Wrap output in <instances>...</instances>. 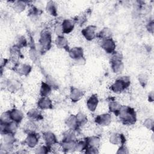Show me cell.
<instances>
[{
  "mask_svg": "<svg viewBox=\"0 0 154 154\" xmlns=\"http://www.w3.org/2000/svg\"><path fill=\"white\" fill-rule=\"evenodd\" d=\"M61 26L63 32L68 34L73 29L75 26V22L70 19H65L63 20Z\"/></svg>",
  "mask_w": 154,
  "mask_h": 154,
  "instance_id": "cell-11",
  "label": "cell"
},
{
  "mask_svg": "<svg viewBox=\"0 0 154 154\" xmlns=\"http://www.w3.org/2000/svg\"><path fill=\"white\" fill-rule=\"evenodd\" d=\"M36 129V125L32 120L28 121L24 126V131L28 134L34 133Z\"/></svg>",
  "mask_w": 154,
  "mask_h": 154,
  "instance_id": "cell-27",
  "label": "cell"
},
{
  "mask_svg": "<svg viewBox=\"0 0 154 154\" xmlns=\"http://www.w3.org/2000/svg\"><path fill=\"white\" fill-rule=\"evenodd\" d=\"M129 153L128 149L123 144H122V146L117 152V153Z\"/></svg>",
  "mask_w": 154,
  "mask_h": 154,
  "instance_id": "cell-40",
  "label": "cell"
},
{
  "mask_svg": "<svg viewBox=\"0 0 154 154\" xmlns=\"http://www.w3.org/2000/svg\"><path fill=\"white\" fill-rule=\"evenodd\" d=\"M66 125L70 128V129L72 130H76L79 127L76 116L74 115H70L66 120Z\"/></svg>",
  "mask_w": 154,
  "mask_h": 154,
  "instance_id": "cell-17",
  "label": "cell"
},
{
  "mask_svg": "<svg viewBox=\"0 0 154 154\" xmlns=\"http://www.w3.org/2000/svg\"><path fill=\"white\" fill-rule=\"evenodd\" d=\"M138 80L140 82V84L143 85V86H145V85L147 83V77L146 75L144 74H141L139 75L138 77Z\"/></svg>",
  "mask_w": 154,
  "mask_h": 154,
  "instance_id": "cell-38",
  "label": "cell"
},
{
  "mask_svg": "<svg viewBox=\"0 0 154 154\" xmlns=\"http://www.w3.org/2000/svg\"><path fill=\"white\" fill-rule=\"evenodd\" d=\"M87 146L85 140L81 141L78 143H76L75 150H78V151H82L84 150H85L87 149Z\"/></svg>",
  "mask_w": 154,
  "mask_h": 154,
  "instance_id": "cell-34",
  "label": "cell"
},
{
  "mask_svg": "<svg viewBox=\"0 0 154 154\" xmlns=\"http://www.w3.org/2000/svg\"><path fill=\"white\" fill-rule=\"evenodd\" d=\"M37 105L42 109H51L52 108V102L48 97H42L38 101Z\"/></svg>",
  "mask_w": 154,
  "mask_h": 154,
  "instance_id": "cell-10",
  "label": "cell"
},
{
  "mask_svg": "<svg viewBox=\"0 0 154 154\" xmlns=\"http://www.w3.org/2000/svg\"><path fill=\"white\" fill-rule=\"evenodd\" d=\"M122 105L117 102L111 101L109 104V109L111 112H114L116 115L118 116L119 111Z\"/></svg>",
  "mask_w": 154,
  "mask_h": 154,
  "instance_id": "cell-24",
  "label": "cell"
},
{
  "mask_svg": "<svg viewBox=\"0 0 154 154\" xmlns=\"http://www.w3.org/2000/svg\"><path fill=\"white\" fill-rule=\"evenodd\" d=\"M130 84V79L127 76H123L117 79L111 85V89L116 93H120L123 91Z\"/></svg>",
  "mask_w": 154,
  "mask_h": 154,
  "instance_id": "cell-2",
  "label": "cell"
},
{
  "mask_svg": "<svg viewBox=\"0 0 154 154\" xmlns=\"http://www.w3.org/2000/svg\"><path fill=\"white\" fill-rule=\"evenodd\" d=\"M4 135V143L13 144L15 141V138L13 134L7 133L3 135Z\"/></svg>",
  "mask_w": 154,
  "mask_h": 154,
  "instance_id": "cell-31",
  "label": "cell"
},
{
  "mask_svg": "<svg viewBox=\"0 0 154 154\" xmlns=\"http://www.w3.org/2000/svg\"><path fill=\"white\" fill-rule=\"evenodd\" d=\"M8 113L11 120L16 122L17 123L20 122L23 117V115L22 111L17 109H13L9 111Z\"/></svg>",
  "mask_w": 154,
  "mask_h": 154,
  "instance_id": "cell-9",
  "label": "cell"
},
{
  "mask_svg": "<svg viewBox=\"0 0 154 154\" xmlns=\"http://www.w3.org/2000/svg\"><path fill=\"white\" fill-rule=\"evenodd\" d=\"M6 86L7 87V89L10 91L16 92L19 89L20 84L19 82V81L13 79V80H10L8 82H7Z\"/></svg>",
  "mask_w": 154,
  "mask_h": 154,
  "instance_id": "cell-20",
  "label": "cell"
},
{
  "mask_svg": "<svg viewBox=\"0 0 154 154\" xmlns=\"http://www.w3.org/2000/svg\"><path fill=\"white\" fill-rule=\"evenodd\" d=\"M46 10L52 16H57V7L54 2L49 1L46 5Z\"/></svg>",
  "mask_w": 154,
  "mask_h": 154,
  "instance_id": "cell-26",
  "label": "cell"
},
{
  "mask_svg": "<svg viewBox=\"0 0 154 154\" xmlns=\"http://www.w3.org/2000/svg\"><path fill=\"white\" fill-rule=\"evenodd\" d=\"M70 57L77 61L82 58H83V49L80 47L73 48L69 51Z\"/></svg>",
  "mask_w": 154,
  "mask_h": 154,
  "instance_id": "cell-7",
  "label": "cell"
},
{
  "mask_svg": "<svg viewBox=\"0 0 154 154\" xmlns=\"http://www.w3.org/2000/svg\"><path fill=\"white\" fill-rule=\"evenodd\" d=\"M109 141L112 144L115 145L123 144L125 141V138L122 134L114 133L110 136Z\"/></svg>",
  "mask_w": 154,
  "mask_h": 154,
  "instance_id": "cell-13",
  "label": "cell"
},
{
  "mask_svg": "<svg viewBox=\"0 0 154 154\" xmlns=\"http://www.w3.org/2000/svg\"><path fill=\"white\" fill-rule=\"evenodd\" d=\"M11 119H10L8 111L4 112L1 117V123H8L11 122Z\"/></svg>",
  "mask_w": 154,
  "mask_h": 154,
  "instance_id": "cell-33",
  "label": "cell"
},
{
  "mask_svg": "<svg viewBox=\"0 0 154 154\" xmlns=\"http://www.w3.org/2000/svg\"><path fill=\"white\" fill-rule=\"evenodd\" d=\"M38 139L36 134L34 133L28 134L27 137L25 139V143L29 147H34L38 143Z\"/></svg>",
  "mask_w": 154,
  "mask_h": 154,
  "instance_id": "cell-14",
  "label": "cell"
},
{
  "mask_svg": "<svg viewBox=\"0 0 154 154\" xmlns=\"http://www.w3.org/2000/svg\"><path fill=\"white\" fill-rule=\"evenodd\" d=\"M98 104V98L96 94H93L88 99L87 102V105L89 110L91 111H94L97 105Z\"/></svg>",
  "mask_w": 154,
  "mask_h": 154,
  "instance_id": "cell-16",
  "label": "cell"
},
{
  "mask_svg": "<svg viewBox=\"0 0 154 154\" xmlns=\"http://www.w3.org/2000/svg\"><path fill=\"white\" fill-rule=\"evenodd\" d=\"M147 28L149 32L153 33V20H152L151 22H150L148 23V25H147Z\"/></svg>",
  "mask_w": 154,
  "mask_h": 154,
  "instance_id": "cell-41",
  "label": "cell"
},
{
  "mask_svg": "<svg viewBox=\"0 0 154 154\" xmlns=\"http://www.w3.org/2000/svg\"><path fill=\"white\" fill-rule=\"evenodd\" d=\"M96 27L93 25H90L82 30V34L88 40H92L96 37Z\"/></svg>",
  "mask_w": 154,
  "mask_h": 154,
  "instance_id": "cell-6",
  "label": "cell"
},
{
  "mask_svg": "<svg viewBox=\"0 0 154 154\" xmlns=\"http://www.w3.org/2000/svg\"><path fill=\"white\" fill-rule=\"evenodd\" d=\"M76 143L75 141H62L61 146L65 152H70L75 150Z\"/></svg>",
  "mask_w": 154,
  "mask_h": 154,
  "instance_id": "cell-18",
  "label": "cell"
},
{
  "mask_svg": "<svg viewBox=\"0 0 154 154\" xmlns=\"http://www.w3.org/2000/svg\"><path fill=\"white\" fill-rule=\"evenodd\" d=\"M120 119L125 124L132 125L136 122V114L133 108L128 106H122L119 113Z\"/></svg>",
  "mask_w": 154,
  "mask_h": 154,
  "instance_id": "cell-1",
  "label": "cell"
},
{
  "mask_svg": "<svg viewBox=\"0 0 154 154\" xmlns=\"http://www.w3.org/2000/svg\"><path fill=\"white\" fill-rule=\"evenodd\" d=\"M112 35V32L111 29L108 28H104L99 34V36L102 40L111 38Z\"/></svg>",
  "mask_w": 154,
  "mask_h": 154,
  "instance_id": "cell-30",
  "label": "cell"
},
{
  "mask_svg": "<svg viewBox=\"0 0 154 154\" xmlns=\"http://www.w3.org/2000/svg\"><path fill=\"white\" fill-rule=\"evenodd\" d=\"M75 116H76V121H77V123H78V125L79 126H83L87 123V118L85 116V115H84L83 113L79 112Z\"/></svg>",
  "mask_w": 154,
  "mask_h": 154,
  "instance_id": "cell-29",
  "label": "cell"
},
{
  "mask_svg": "<svg viewBox=\"0 0 154 154\" xmlns=\"http://www.w3.org/2000/svg\"><path fill=\"white\" fill-rule=\"evenodd\" d=\"M25 5L22 1H17L14 5V10L17 13H20L22 11L25 9Z\"/></svg>",
  "mask_w": 154,
  "mask_h": 154,
  "instance_id": "cell-32",
  "label": "cell"
},
{
  "mask_svg": "<svg viewBox=\"0 0 154 154\" xmlns=\"http://www.w3.org/2000/svg\"><path fill=\"white\" fill-rule=\"evenodd\" d=\"M43 138L45 141L46 144L48 146H52L57 143V138L55 134L50 131L46 132L43 134Z\"/></svg>",
  "mask_w": 154,
  "mask_h": 154,
  "instance_id": "cell-12",
  "label": "cell"
},
{
  "mask_svg": "<svg viewBox=\"0 0 154 154\" xmlns=\"http://www.w3.org/2000/svg\"><path fill=\"white\" fill-rule=\"evenodd\" d=\"M31 70V67L28 64H22L17 68V73L21 75H27L29 73Z\"/></svg>",
  "mask_w": 154,
  "mask_h": 154,
  "instance_id": "cell-25",
  "label": "cell"
},
{
  "mask_svg": "<svg viewBox=\"0 0 154 154\" xmlns=\"http://www.w3.org/2000/svg\"><path fill=\"white\" fill-rule=\"evenodd\" d=\"M153 92H151L149 95V100L150 101V102H152L153 100Z\"/></svg>",
  "mask_w": 154,
  "mask_h": 154,
  "instance_id": "cell-43",
  "label": "cell"
},
{
  "mask_svg": "<svg viewBox=\"0 0 154 154\" xmlns=\"http://www.w3.org/2000/svg\"><path fill=\"white\" fill-rule=\"evenodd\" d=\"M30 57L33 60H35L37 59V54L34 49L30 50Z\"/></svg>",
  "mask_w": 154,
  "mask_h": 154,
  "instance_id": "cell-42",
  "label": "cell"
},
{
  "mask_svg": "<svg viewBox=\"0 0 154 154\" xmlns=\"http://www.w3.org/2000/svg\"><path fill=\"white\" fill-rule=\"evenodd\" d=\"M42 48L44 49H49L51 45V35L48 31H43L41 33L39 40Z\"/></svg>",
  "mask_w": 154,
  "mask_h": 154,
  "instance_id": "cell-4",
  "label": "cell"
},
{
  "mask_svg": "<svg viewBox=\"0 0 154 154\" xmlns=\"http://www.w3.org/2000/svg\"><path fill=\"white\" fill-rule=\"evenodd\" d=\"M84 95V93L82 90L73 87L70 91V99L73 102H77L80 100Z\"/></svg>",
  "mask_w": 154,
  "mask_h": 154,
  "instance_id": "cell-15",
  "label": "cell"
},
{
  "mask_svg": "<svg viewBox=\"0 0 154 154\" xmlns=\"http://www.w3.org/2000/svg\"><path fill=\"white\" fill-rule=\"evenodd\" d=\"M76 136L73 130L69 129L63 134V141H75Z\"/></svg>",
  "mask_w": 154,
  "mask_h": 154,
  "instance_id": "cell-28",
  "label": "cell"
},
{
  "mask_svg": "<svg viewBox=\"0 0 154 154\" xmlns=\"http://www.w3.org/2000/svg\"><path fill=\"white\" fill-rule=\"evenodd\" d=\"M55 44L60 49H67L68 47V42L67 39L63 35L58 36L55 40Z\"/></svg>",
  "mask_w": 154,
  "mask_h": 154,
  "instance_id": "cell-21",
  "label": "cell"
},
{
  "mask_svg": "<svg viewBox=\"0 0 154 154\" xmlns=\"http://www.w3.org/2000/svg\"><path fill=\"white\" fill-rule=\"evenodd\" d=\"M87 147H96L97 148V146L99 145L100 143V139L97 137L92 136L86 138L85 140Z\"/></svg>",
  "mask_w": 154,
  "mask_h": 154,
  "instance_id": "cell-19",
  "label": "cell"
},
{
  "mask_svg": "<svg viewBox=\"0 0 154 154\" xmlns=\"http://www.w3.org/2000/svg\"><path fill=\"white\" fill-rule=\"evenodd\" d=\"M85 153H93V154H96L98 153V150L97 148L96 147H87V149H85Z\"/></svg>",
  "mask_w": 154,
  "mask_h": 154,
  "instance_id": "cell-39",
  "label": "cell"
},
{
  "mask_svg": "<svg viewBox=\"0 0 154 154\" xmlns=\"http://www.w3.org/2000/svg\"><path fill=\"white\" fill-rule=\"evenodd\" d=\"M101 47L108 54L112 53L116 48V44L111 38L103 39L101 42Z\"/></svg>",
  "mask_w": 154,
  "mask_h": 154,
  "instance_id": "cell-5",
  "label": "cell"
},
{
  "mask_svg": "<svg viewBox=\"0 0 154 154\" xmlns=\"http://www.w3.org/2000/svg\"><path fill=\"white\" fill-rule=\"evenodd\" d=\"M111 67L116 73H120L124 68L123 63L122 61V56L119 53H115L111 60Z\"/></svg>",
  "mask_w": 154,
  "mask_h": 154,
  "instance_id": "cell-3",
  "label": "cell"
},
{
  "mask_svg": "<svg viewBox=\"0 0 154 154\" xmlns=\"http://www.w3.org/2000/svg\"><path fill=\"white\" fill-rule=\"evenodd\" d=\"M51 86L47 82H43L40 88V95L42 97H47L51 92Z\"/></svg>",
  "mask_w": 154,
  "mask_h": 154,
  "instance_id": "cell-22",
  "label": "cell"
},
{
  "mask_svg": "<svg viewBox=\"0 0 154 154\" xmlns=\"http://www.w3.org/2000/svg\"><path fill=\"white\" fill-rule=\"evenodd\" d=\"M49 146H39L35 149V153H46L49 152Z\"/></svg>",
  "mask_w": 154,
  "mask_h": 154,
  "instance_id": "cell-36",
  "label": "cell"
},
{
  "mask_svg": "<svg viewBox=\"0 0 154 154\" xmlns=\"http://www.w3.org/2000/svg\"><path fill=\"white\" fill-rule=\"evenodd\" d=\"M26 45V41L25 40V38L24 37H19L16 42V46L18 47L19 48H22V47H24Z\"/></svg>",
  "mask_w": 154,
  "mask_h": 154,
  "instance_id": "cell-35",
  "label": "cell"
},
{
  "mask_svg": "<svg viewBox=\"0 0 154 154\" xmlns=\"http://www.w3.org/2000/svg\"><path fill=\"white\" fill-rule=\"evenodd\" d=\"M144 126L147 128L152 130L153 128V120L151 119H147L144 122Z\"/></svg>",
  "mask_w": 154,
  "mask_h": 154,
  "instance_id": "cell-37",
  "label": "cell"
},
{
  "mask_svg": "<svg viewBox=\"0 0 154 154\" xmlns=\"http://www.w3.org/2000/svg\"><path fill=\"white\" fill-rule=\"evenodd\" d=\"M28 117L31 119L33 120H39L42 119V115L40 112L37 109H32L28 111L27 113Z\"/></svg>",
  "mask_w": 154,
  "mask_h": 154,
  "instance_id": "cell-23",
  "label": "cell"
},
{
  "mask_svg": "<svg viewBox=\"0 0 154 154\" xmlns=\"http://www.w3.org/2000/svg\"><path fill=\"white\" fill-rule=\"evenodd\" d=\"M97 124L101 126H107L111 122V116L109 114H103L97 116L95 119Z\"/></svg>",
  "mask_w": 154,
  "mask_h": 154,
  "instance_id": "cell-8",
  "label": "cell"
}]
</instances>
